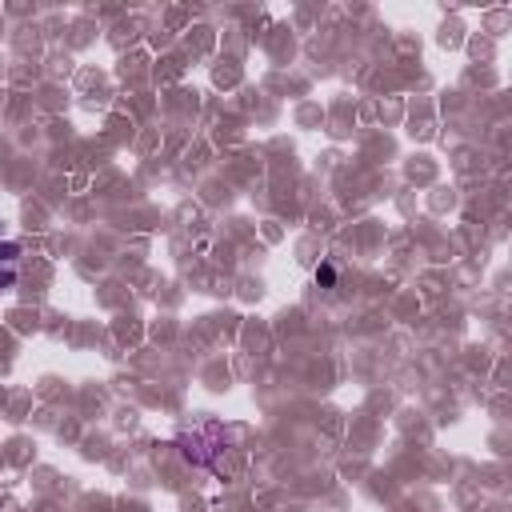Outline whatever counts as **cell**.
I'll return each mask as SVG.
<instances>
[{"mask_svg":"<svg viewBox=\"0 0 512 512\" xmlns=\"http://www.w3.org/2000/svg\"><path fill=\"white\" fill-rule=\"evenodd\" d=\"M20 280V244L0 240V288H12Z\"/></svg>","mask_w":512,"mask_h":512,"instance_id":"1","label":"cell"},{"mask_svg":"<svg viewBox=\"0 0 512 512\" xmlns=\"http://www.w3.org/2000/svg\"><path fill=\"white\" fill-rule=\"evenodd\" d=\"M316 284H320V288H332V284H336V268H332L328 260L316 264Z\"/></svg>","mask_w":512,"mask_h":512,"instance_id":"2","label":"cell"}]
</instances>
